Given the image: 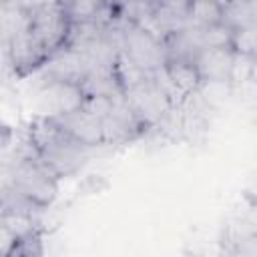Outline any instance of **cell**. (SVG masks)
I'll return each mask as SVG.
<instances>
[{
	"label": "cell",
	"mask_w": 257,
	"mask_h": 257,
	"mask_svg": "<svg viewBox=\"0 0 257 257\" xmlns=\"http://www.w3.org/2000/svg\"><path fill=\"white\" fill-rule=\"evenodd\" d=\"M32 139L38 147L40 159L62 179L78 173L90 159L94 147L78 141L68 131H64L50 116H36L28 120Z\"/></svg>",
	"instance_id": "cell-1"
},
{
	"label": "cell",
	"mask_w": 257,
	"mask_h": 257,
	"mask_svg": "<svg viewBox=\"0 0 257 257\" xmlns=\"http://www.w3.org/2000/svg\"><path fill=\"white\" fill-rule=\"evenodd\" d=\"M58 181L60 177L40 157L22 159L10 165H2L0 169V183L12 185L16 191L46 209L58 195Z\"/></svg>",
	"instance_id": "cell-2"
},
{
	"label": "cell",
	"mask_w": 257,
	"mask_h": 257,
	"mask_svg": "<svg viewBox=\"0 0 257 257\" xmlns=\"http://www.w3.org/2000/svg\"><path fill=\"white\" fill-rule=\"evenodd\" d=\"M48 60V52L36 40L32 30H26L14 36L8 42H2V62H4V80L12 74L14 80L32 76Z\"/></svg>",
	"instance_id": "cell-3"
},
{
	"label": "cell",
	"mask_w": 257,
	"mask_h": 257,
	"mask_svg": "<svg viewBox=\"0 0 257 257\" xmlns=\"http://www.w3.org/2000/svg\"><path fill=\"white\" fill-rule=\"evenodd\" d=\"M72 20L68 18L62 2L46 4L40 8L30 10V30L36 36V40L44 46L48 56L58 52L68 44Z\"/></svg>",
	"instance_id": "cell-4"
},
{
	"label": "cell",
	"mask_w": 257,
	"mask_h": 257,
	"mask_svg": "<svg viewBox=\"0 0 257 257\" xmlns=\"http://www.w3.org/2000/svg\"><path fill=\"white\" fill-rule=\"evenodd\" d=\"M32 96L36 116H58L80 108L84 102L82 86L70 80H42Z\"/></svg>",
	"instance_id": "cell-5"
},
{
	"label": "cell",
	"mask_w": 257,
	"mask_h": 257,
	"mask_svg": "<svg viewBox=\"0 0 257 257\" xmlns=\"http://www.w3.org/2000/svg\"><path fill=\"white\" fill-rule=\"evenodd\" d=\"M120 50L149 72H155L157 68L167 64V52H165L163 40L131 20H126L122 26Z\"/></svg>",
	"instance_id": "cell-6"
},
{
	"label": "cell",
	"mask_w": 257,
	"mask_h": 257,
	"mask_svg": "<svg viewBox=\"0 0 257 257\" xmlns=\"http://www.w3.org/2000/svg\"><path fill=\"white\" fill-rule=\"evenodd\" d=\"M124 98L131 104V108L135 110V114L151 128L155 124H159V120L175 106L173 100L167 96V92L157 84L155 76H151L149 80L124 90Z\"/></svg>",
	"instance_id": "cell-7"
},
{
	"label": "cell",
	"mask_w": 257,
	"mask_h": 257,
	"mask_svg": "<svg viewBox=\"0 0 257 257\" xmlns=\"http://www.w3.org/2000/svg\"><path fill=\"white\" fill-rule=\"evenodd\" d=\"M149 126L135 114L124 96L116 98L110 112L102 116V135L104 147L112 145H128L141 137H145Z\"/></svg>",
	"instance_id": "cell-8"
},
{
	"label": "cell",
	"mask_w": 257,
	"mask_h": 257,
	"mask_svg": "<svg viewBox=\"0 0 257 257\" xmlns=\"http://www.w3.org/2000/svg\"><path fill=\"white\" fill-rule=\"evenodd\" d=\"M94 68L90 56L78 48L72 46H64L58 52H54L52 56H48V60L42 64L40 70H36L34 74L40 76L42 80H70V82H82V78Z\"/></svg>",
	"instance_id": "cell-9"
},
{
	"label": "cell",
	"mask_w": 257,
	"mask_h": 257,
	"mask_svg": "<svg viewBox=\"0 0 257 257\" xmlns=\"http://www.w3.org/2000/svg\"><path fill=\"white\" fill-rule=\"evenodd\" d=\"M183 112V143L203 145L209 137V128L215 114V104H211L201 90L185 96L181 102Z\"/></svg>",
	"instance_id": "cell-10"
},
{
	"label": "cell",
	"mask_w": 257,
	"mask_h": 257,
	"mask_svg": "<svg viewBox=\"0 0 257 257\" xmlns=\"http://www.w3.org/2000/svg\"><path fill=\"white\" fill-rule=\"evenodd\" d=\"M50 118H54L64 131H68L78 141H82V143H86V145H90L94 149L104 147L102 118L92 114L84 106L74 108V110L64 112V114H58V116H50Z\"/></svg>",
	"instance_id": "cell-11"
},
{
	"label": "cell",
	"mask_w": 257,
	"mask_h": 257,
	"mask_svg": "<svg viewBox=\"0 0 257 257\" xmlns=\"http://www.w3.org/2000/svg\"><path fill=\"white\" fill-rule=\"evenodd\" d=\"M235 50L231 46L223 48H203L197 58L195 66L199 70V76L205 82H217V84H229L231 78V66H233Z\"/></svg>",
	"instance_id": "cell-12"
},
{
	"label": "cell",
	"mask_w": 257,
	"mask_h": 257,
	"mask_svg": "<svg viewBox=\"0 0 257 257\" xmlns=\"http://www.w3.org/2000/svg\"><path fill=\"white\" fill-rule=\"evenodd\" d=\"M84 96H108L118 98L124 96L122 82L116 74L114 64H98L94 66L80 82Z\"/></svg>",
	"instance_id": "cell-13"
},
{
	"label": "cell",
	"mask_w": 257,
	"mask_h": 257,
	"mask_svg": "<svg viewBox=\"0 0 257 257\" xmlns=\"http://www.w3.org/2000/svg\"><path fill=\"white\" fill-rule=\"evenodd\" d=\"M30 30V10L16 0H0V32L2 42Z\"/></svg>",
	"instance_id": "cell-14"
},
{
	"label": "cell",
	"mask_w": 257,
	"mask_h": 257,
	"mask_svg": "<svg viewBox=\"0 0 257 257\" xmlns=\"http://www.w3.org/2000/svg\"><path fill=\"white\" fill-rule=\"evenodd\" d=\"M165 70H167L171 82L175 84V88L183 96L199 90L201 84H203V80L199 76V70H197L195 62H191V60H167Z\"/></svg>",
	"instance_id": "cell-15"
},
{
	"label": "cell",
	"mask_w": 257,
	"mask_h": 257,
	"mask_svg": "<svg viewBox=\"0 0 257 257\" xmlns=\"http://www.w3.org/2000/svg\"><path fill=\"white\" fill-rule=\"evenodd\" d=\"M187 20L191 26L205 28L223 20V4L215 0H195L189 4Z\"/></svg>",
	"instance_id": "cell-16"
},
{
	"label": "cell",
	"mask_w": 257,
	"mask_h": 257,
	"mask_svg": "<svg viewBox=\"0 0 257 257\" xmlns=\"http://www.w3.org/2000/svg\"><path fill=\"white\" fill-rule=\"evenodd\" d=\"M223 24H227L229 28L237 30V28H243L247 24H253L257 22L253 10H251V4L249 0H225L223 4Z\"/></svg>",
	"instance_id": "cell-17"
},
{
	"label": "cell",
	"mask_w": 257,
	"mask_h": 257,
	"mask_svg": "<svg viewBox=\"0 0 257 257\" xmlns=\"http://www.w3.org/2000/svg\"><path fill=\"white\" fill-rule=\"evenodd\" d=\"M114 68H116V74H118V78H120L124 90L133 88V86H137V84H141V82H145V80H149V78L153 76V72L141 68V66H139L135 60H131L122 50H120L118 56H116Z\"/></svg>",
	"instance_id": "cell-18"
},
{
	"label": "cell",
	"mask_w": 257,
	"mask_h": 257,
	"mask_svg": "<svg viewBox=\"0 0 257 257\" xmlns=\"http://www.w3.org/2000/svg\"><path fill=\"white\" fill-rule=\"evenodd\" d=\"M255 60L257 56L255 54H245V52H235L233 56V66H231V78H229V84L231 88H241L245 84L251 82V76H253V68H255Z\"/></svg>",
	"instance_id": "cell-19"
},
{
	"label": "cell",
	"mask_w": 257,
	"mask_h": 257,
	"mask_svg": "<svg viewBox=\"0 0 257 257\" xmlns=\"http://www.w3.org/2000/svg\"><path fill=\"white\" fill-rule=\"evenodd\" d=\"M199 38H201V46L203 48H223V46H231L233 42V28H229L223 22L199 28Z\"/></svg>",
	"instance_id": "cell-20"
},
{
	"label": "cell",
	"mask_w": 257,
	"mask_h": 257,
	"mask_svg": "<svg viewBox=\"0 0 257 257\" xmlns=\"http://www.w3.org/2000/svg\"><path fill=\"white\" fill-rule=\"evenodd\" d=\"M231 48L235 52H245V54H255L257 56V22L233 30Z\"/></svg>",
	"instance_id": "cell-21"
},
{
	"label": "cell",
	"mask_w": 257,
	"mask_h": 257,
	"mask_svg": "<svg viewBox=\"0 0 257 257\" xmlns=\"http://www.w3.org/2000/svg\"><path fill=\"white\" fill-rule=\"evenodd\" d=\"M16 2H20L28 10H34V8H40V6H46V4H54V2H62V0H16Z\"/></svg>",
	"instance_id": "cell-22"
},
{
	"label": "cell",
	"mask_w": 257,
	"mask_h": 257,
	"mask_svg": "<svg viewBox=\"0 0 257 257\" xmlns=\"http://www.w3.org/2000/svg\"><path fill=\"white\" fill-rule=\"evenodd\" d=\"M251 84L257 86V60H255V68H253V76H251Z\"/></svg>",
	"instance_id": "cell-23"
},
{
	"label": "cell",
	"mask_w": 257,
	"mask_h": 257,
	"mask_svg": "<svg viewBox=\"0 0 257 257\" xmlns=\"http://www.w3.org/2000/svg\"><path fill=\"white\" fill-rule=\"evenodd\" d=\"M249 4H251V10H253V14L257 18V0H249Z\"/></svg>",
	"instance_id": "cell-24"
},
{
	"label": "cell",
	"mask_w": 257,
	"mask_h": 257,
	"mask_svg": "<svg viewBox=\"0 0 257 257\" xmlns=\"http://www.w3.org/2000/svg\"><path fill=\"white\" fill-rule=\"evenodd\" d=\"M135 2H149V4H155V2H159V0H135Z\"/></svg>",
	"instance_id": "cell-25"
},
{
	"label": "cell",
	"mask_w": 257,
	"mask_h": 257,
	"mask_svg": "<svg viewBox=\"0 0 257 257\" xmlns=\"http://www.w3.org/2000/svg\"><path fill=\"white\" fill-rule=\"evenodd\" d=\"M191 2H195V0H191ZM215 2H221V4H225V0H215Z\"/></svg>",
	"instance_id": "cell-26"
}]
</instances>
